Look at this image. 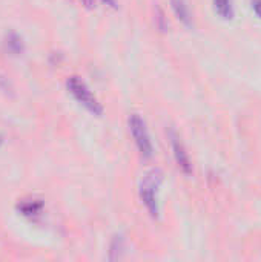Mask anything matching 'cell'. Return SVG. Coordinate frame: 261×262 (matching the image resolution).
I'll use <instances>...</instances> for the list:
<instances>
[{
  "label": "cell",
  "mask_w": 261,
  "mask_h": 262,
  "mask_svg": "<svg viewBox=\"0 0 261 262\" xmlns=\"http://www.w3.org/2000/svg\"><path fill=\"white\" fill-rule=\"evenodd\" d=\"M169 138H171L172 154H174V158H175V163H177L178 169H180L185 175H191V173H192V163H191L189 154L186 152L185 144L182 143L180 137H178L174 130L169 132Z\"/></svg>",
  "instance_id": "277c9868"
},
{
  "label": "cell",
  "mask_w": 261,
  "mask_h": 262,
  "mask_svg": "<svg viewBox=\"0 0 261 262\" xmlns=\"http://www.w3.org/2000/svg\"><path fill=\"white\" fill-rule=\"evenodd\" d=\"M5 45H6V49H8L9 52H12L14 55H18V54L23 52V41H22V37L17 35L15 32L8 34Z\"/></svg>",
  "instance_id": "ba28073f"
},
{
  "label": "cell",
  "mask_w": 261,
  "mask_h": 262,
  "mask_svg": "<svg viewBox=\"0 0 261 262\" xmlns=\"http://www.w3.org/2000/svg\"><path fill=\"white\" fill-rule=\"evenodd\" d=\"M85 6H88V8H92L94 6V0H80Z\"/></svg>",
  "instance_id": "8fae6325"
},
{
  "label": "cell",
  "mask_w": 261,
  "mask_h": 262,
  "mask_svg": "<svg viewBox=\"0 0 261 262\" xmlns=\"http://www.w3.org/2000/svg\"><path fill=\"white\" fill-rule=\"evenodd\" d=\"M100 2H102V3H105L106 6H111V8H114V9L117 8V2H115V0H100Z\"/></svg>",
  "instance_id": "30bf717a"
},
{
  "label": "cell",
  "mask_w": 261,
  "mask_h": 262,
  "mask_svg": "<svg viewBox=\"0 0 261 262\" xmlns=\"http://www.w3.org/2000/svg\"><path fill=\"white\" fill-rule=\"evenodd\" d=\"M42 209H43V203L38 201V200H34V201H23L17 206V210L25 215V216H37L42 213Z\"/></svg>",
  "instance_id": "52a82bcc"
},
{
  "label": "cell",
  "mask_w": 261,
  "mask_h": 262,
  "mask_svg": "<svg viewBox=\"0 0 261 262\" xmlns=\"http://www.w3.org/2000/svg\"><path fill=\"white\" fill-rule=\"evenodd\" d=\"M2 141H3V140H2V137H0V144H2Z\"/></svg>",
  "instance_id": "7c38bea8"
},
{
  "label": "cell",
  "mask_w": 261,
  "mask_h": 262,
  "mask_svg": "<svg viewBox=\"0 0 261 262\" xmlns=\"http://www.w3.org/2000/svg\"><path fill=\"white\" fill-rule=\"evenodd\" d=\"M252 8H254V12L261 18V0H252Z\"/></svg>",
  "instance_id": "9c48e42d"
},
{
  "label": "cell",
  "mask_w": 261,
  "mask_h": 262,
  "mask_svg": "<svg viewBox=\"0 0 261 262\" xmlns=\"http://www.w3.org/2000/svg\"><path fill=\"white\" fill-rule=\"evenodd\" d=\"M129 130L132 134V138L137 144V149L138 152L142 154L143 158L149 160L152 155H154V147H152V141H151V137L148 134V129H146V124L145 121L142 120L140 115L137 114H132L129 117Z\"/></svg>",
  "instance_id": "3957f363"
},
{
  "label": "cell",
  "mask_w": 261,
  "mask_h": 262,
  "mask_svg": "<svg viewBox=\"0 0 261 262\" xmlns=\"http://www.w3.org/2000/svg\"><path fill=\"white\" fill-rule=\"evenodd\" d=\"M215 12L223 18V20H232L234 18V3L232 0H212Z\"/></svg>",
  "instance_id": "8992f818"
},
{
  "label": "cell",
  "mask_w": 261,
  "mask_h": 262,
  "mask_svg": "<svg viewBox=\"0 0 261 262\" xmlns=\"http://www.w3.org/2000/svg\"><path fill=\"white\" fill-rule=\"evenodd\" d=\"M171 8L180 23H183L185 26L192 25V12L186 0H171Z\"/></svg>",
  "instance_id": "5b68a950"
},
{
  "label": "cell",
  "mask_w": 261,
  "mask_h": 262,
  "mask_svg": "<svg viewBox=\"0 0 261 262\" xmlns=\"http://www.w3.org/2000/svg\"><path fill=\"white\" fill-rule=\"evenodd\" d=\"M162 184V173L158 170H152L148 173L140 186V198L145 204L148 213L152 218H158L160 206H158V189Z\"/></svg>",
  "instance_id": "6da1fadb"
},
{
  "label": "cell",
  "mask_w": 261,
  "mask_h": 262,
  "mask_svg": "<svg viewBox=\"0 0 261 262\" xmlns=\"http://www.w3.org/2000/svg\"><path fill=\"white\" fill-rule=\"evenodd\" d=\"M66 88L69 91V94L74 97V100L82 104L86 111H89L94 115H102L103 114V107L98 103V100L95 98V95L91 92V89L86 86V83L83 80H80L78 77L72 75L66 80Z\"/></svg>",
  "instance_id": "7a4b0ae2"
}]
</instances>
